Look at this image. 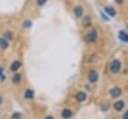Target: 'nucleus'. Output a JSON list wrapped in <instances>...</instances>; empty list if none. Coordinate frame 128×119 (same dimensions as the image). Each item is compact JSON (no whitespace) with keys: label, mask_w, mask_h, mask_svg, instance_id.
I'll list each match as a JSON object with an SVG mask.
<instances>
[{"label":"nucleus","mask_w":128,"mask_h":119,"mask_svg":"<svg viewBox=\"0 0 128 119\" xmlns=\"http://www.w3.org/2000/svg\"><path fill=\"white\" fill-rule=\"evenodd\" d=\"M97 38H98V33H97V30H96L95 28L92 29L90 32H88V34L86 35V40H87V42H89V43L95 42V41L97 40Z\"/></svg>","instance_id":"nucleus-1"},{"label":"nucleus","mask_w":128,"mask_h":119,"mask_svg":"<svg viewBox=\"0 0 128 119\" xmlns=\"http://www.w3.org/2000/svg\"><path fill=\"white\" fill-rule=\"evenodd\" d=\"M73 13H74V15H75V17H76L77 19L81 18V17L84 15V8H83V6L80 5V4L76 5V6L74 7Z\"/></svg>","instance_id":"nucleus-2"},{"label":"nucleus","mask_w":128,"mask_h":119,"mask_svg":"<svg viewBox=\"0 0 128 119\" xmlns=\"http://www.w3.org/2000/svg\"><path fill=\"white\" fill-rule=\"evenodd\" d=\"M120 68H121V63L119 60H114L111 65H110V70L113 72V73H117L120 71Z\"/></svg>","instance_id":"nucleus-3"},{"label":"nucleus","mask_w":128,"mask_h":119,"mask_svg":"<svg viewBox=\"0 0 128 119\" xmlns=\"http://www.w3.org/2000/svg\"><path fill=\"white\" fill-rule=\"evenodd\" d=\"M104 11L109 17H115L116 14H117V11L113 6H105L104 7Z\"/></svg>","instance_id":"nucleus-4"},{"label":"nucleus","mask_w":128,"mask_h":119,"mask_svg":"<svg viewBox=\"0 0 128 119\" xmlns=\"http://www.w3.org/2000/svg\"><path fill=\"white\" fill-rule=\"evenodd\" d=\"M88 79H89V81L91 82V83H95L97 80H98V73L96 72V71H91L90 73H89V75H88Z\"/></svg>","instance_id":"nucleus-5"},{"label":"nucleus","mask_w":128,"mask_h":119,"mask_svg":"<svg viewBox=\"0 0 128 119\" xmlns=\"http://www.w3.org/2000/svg\"><path fill=\"white\" fill-rule=\"evenodd\" d=\"M118 38L122 41V42H125V43H128V33L125 32V31H120L118 33Z\"/></svg>","instance_id":"nucleus-6"},{"label":"nucleus","mask_w":128,"mask_h":119,"mask_svg":"<svg viewBox=\"0 0 128 119\" xmlns=\"http://www.w3.org/2000/svg\"><path fill=\"white\" fill-rule=\"evenodd\" d=\"M92 24V18L90 16H85L83 18V21H82V25L84 28H88L90 25Z\"/></svg>","instance_id":"nucleus-7"},{"label":"nucleus","mask_w":128,"mask_h":119,"mask_svg":"<svg viewBox=\"0 0 128 119\" xmlns=\"http://www.w3.org/2000/svg\"><path fill=\"white\" fill-rule=\"evenodd\" d=\"M119 95H121V89H120V88L115 87V88H113V89L111 90V96H112V97L116 98V97H118Z\"/></svg>","instance_id":"nucleus-8"},{"label":"nucleus","mask_w":128,"mask_h":119,"mask_svg":"<svg viewBox=\"0 0 128 119\" xmlns=\"http://www.w3.org/2000/svg\"><path fill=\"white\" fill-rule=\"evenodd\" d=\"M8 46H9L8 41L5 38H0V48L3 49V50H5V49L8 48Z\"/></svg>","instance_id":"nucleus-9"},{"label":"nucleus","mask_w":128,"mask_h":119,"mask_svg":"<svg viewBox=\"0 0 128 119\" xmlns=\"http://www.w3.org/2000/svg\"><path fill=\"white\" fill-rule=\"evenodd\" d=\"M76 99H77V101H79V102H83V101H85V99H86V94H85L84 92H79V93H77V95H76Z\"/></svg>","instance_id":"nucleus-10"},{"label":"nucleus","mask_w":128,"mask_h":119,"mask_svg":"<svg viewBox=\"0 0 128 119\" xmlns=\"http://www.w3.org/2000/svg\"><path fill=\"white\" fill-rule=\"evenodd\" d=\"M62 117L63 118H65V119H69L71 116H72V112L69 110V109H64L63 111H62Z\"/></svg>","instance_id":"nucleus-11"},{"label":"nucleus","mask_w":128,"mask_h":119,"mask_svg":"<svg viewBox=\"0 0 128 119\" xmlns=\"http://www.w3.org/2000/svg\"><path fill=\"white\" fill-rule=\"evenodd\" d=\"M20 66H21V63H20L19 61H14V62L11 64L10 69H11L12 71H16V70H18V69L20 68Z\"/></svg>","instance_id":"nucleus-12"},{"label":"nucleus","mask_w":128,"mask_h":119,"mask_svg":"<svg viewBox=\"0 0 128 119\" xmlns=\"http://www.w3.org/2000/svg\"><path fill=\"white\" fill-rule=\"evenodd\" d=\"M123 107H124V102H123V101H117V102L114 104V108H115V110H117V111L122 110Z\"/></svg>","instance_id":"nucleus-13"},{"label":"nucleus","mask_w":128,"mask_h":119,"mask_svg":"<svg viewBox=\"0 0 128 119\" xmlns=\"http://www.w3.org/2000/svg\"><path fill=\"white\" fill-rule=\"evenodd\" d=\"M33 96H34V92H33L32 90H27V91L25 92V98H27V99H32Z\"/></svg>","instance_id":"nucleus-14"},{"label":"nucleus","mask_w":128,"mask_h":119,"mask_svg":"<svg viewBox=\"0 0 128 119\" xmlns=\"http://www.w3.org/2000/svg\"><path fill=\"white\" fill-rule=\"evenodd\" d=\"M13 82L14 83H16V84H18L19 82H20V80H21V76L19 75V74H15L14 76H13Z\"/></svg>","instance_id":"nucleus-15"},{"label":"nucleus","mask_w":128,"mask_h":119,"mask_svg":"<svg viewBox=\"0 0 128 119\" xmlns=\"http://www.w3.org/2000/svg\"><path fill=\"white\" fill-rule=\"evenodd\" d=\"M31 26H32V22H31L30 20H25V21H24V23H23V27H24V28L28 29V28H30Z\"/></svg>","instance_id":"nucleus-16"},{"label":"nucleus","mask_w":128,"mask_h":119,"mask_svg":"<svg viewBox=\"0 0 128 119\" xmlns=\"http://www.w3.org/2000/svg\"><path fill=\"white\" fill-rule=\"evenodd\" d=\"M47 1L48 0H36V3H37V5L39 7H42V6H44L47 3Z\"/></svg>","instance_id":"nucleus-17"},{"label":"nucleus","mask_w":128,"mask_h":119,"mask_svg":"<svg viewBox=\"0 0 128 119\" xmlns=\"http://www.w3.org/2000/svg\"><path fill=\"white\" fill-rule=\"evenodd\" d=\"M4 37H6V38H8V39H12V34H11L9 31H7V32H5Z\"/></svg>","instance_id":"nucleus-18"},{"label":"nucleus","mask_w":128,"mask_h":119,"mask_svg":"<svg viewBox=\"0 0 128 119\" xmlns=\"http://www.w3.org/2000/svg\"><path fill=\"white\" fill-rule=\"evenodd\" d=\"M20 117H21V114H20V113H15V114L13 115V118H14V119H20Z\"/></svg>","instance_id":"nucleus-19"},{"label":"nucleus","mask_w":128,"mask_h":119,"mask_svg":"<svg viewBox=\"0 0 128 119\" xmlns=\"http://www.w3.org/2000/svg\"><path fill=\"white\" fill-rule=\"evenodd\" d=\"M114 1H115V3H116L117 5H122L125 0H114Z\"/></svg>","instance_id":"nucleus-20"},{"label":"nucleus","mask_w":128,"mask_h":119,"mask_svg":"<svg viewBox=\"0 0 128 119\" xmlns=\"http://www.w3.org/2000/svg\"><path fill=\"white\" fill-rule=\"evenodd\" d=\"M123 119H128V111L124 114V116H123Z\"/></svg>","instance_id":"nucleus-21"},{"label":"nucleus","mask_w":128,"mask_h":119,"mask_svg":"<svg viewBox=\"0 0 128 119\" xmlns=\"http://www.w3.org/2000/svg\"><path fill=\"white\" fill-rule=\"evenodd\" d=\"M2 71H3V69L0 68V76H1V77H3V75H2Z\"/></svg>","instance_id":"nucleus-22"},{"label":"nucleus","mask_w":128,"mask_h":119,"mask_svg":"<svg viewBox=\"0 0 128 119\" xmlns=\"http://www.w3.org/2000/svg\"><path fill=\"white\" fill-rule=\"evenodd\" d=\"M46 119H54V118L51 117V116H48V117H46Z\"/></svg>","instance_id":"nucleus-23"},{"label":"nucleus","mask_w":128,"mask_h":119,"mask_svg":"<svg viewBox=\"0 0 128 119\" xmlns=\"http://www.w3.org/2000/svg\"><path fill=\"white\" fill-rule=\"evenodd\" d=\"M126 28H127V30H128V24H127V25H126Z\"/></svg>","instance_id":"nucleus-24"}]
</instances>
